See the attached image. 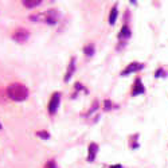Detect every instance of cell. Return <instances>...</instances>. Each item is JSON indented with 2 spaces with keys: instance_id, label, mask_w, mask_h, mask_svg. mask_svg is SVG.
Listing matches in <instances>:
<instances>
[{
  "instance_id": "1",
  "label": "cell",
  "mask_w": 168,
  "mask_h": 168,
  "mask_svg": "<svg viewBox=\"0 0 168 168\" xmlns=\"http://www.w3.org/2000/svg\"><path fill=\"white\" fill-rule=\"evenodd\" d=\"M7 96H8V98L20 102V101H24L28 97V89L23 84L15 82V84H11L7 88Z\"/></svg>"
},
{
  "instance_id": "2",
  "label": "cell",
  "mask_w": 168,
  "mask_h": 168,
  "mask_svg": "<svg viewBox=\"0 0 168 168\" xmlns=\"http://www.w3.org/2000/svg\"><path fill=\"white\" fill-rule=\"evenodd\" d=\"M59 102H61V93H54L53 96H51L50 101H48V113H50L51 116L57 113L58 110V106H59Z\"/></svg>"
},
{
  "instance_id": "3",
  "label": "cell",
  "mask_w": 168,
  "mask_h": 168,
  "mask_svg": "<svg viewBox=\"0 0 168 168\" xmlns=\"http://www.w3.org/2000/svg\"><path fill=\"white\" fill-rule=\"evenodd\" d=\"M28 38H30V31H27L26 28H16L12 34V39L16 40L18 43L27 42Z\"/></svg>"
},
{
  "instance_id": "4",
  "label": "cell",
  "mask_w": 168,
  "mask_h": 168,
  "mask_svg": "<svg viewBox=\"0 0 168 168\" xmlns=\"http://www.w3.org/2000/svg\"><path fill=\"white\" fill-rule=\"evenodd\" d=\"M58 11L57 10H54V8H51V10H48L46 14H43L42 16H43V19L46 23L48 24H55L58 22Z\"/></svg>"
},
{
  "instance_id": "5",
  "label": "cell",
  "mask_w": 168,
  "mask_h": 168,
  "mask_svg": "<svg viewBox=\"0 0 168 168\" xmlns=\"http://www.w3.org/2000/svg\"><path fill=\"white\" fill-rule=\"evenodd\" d=\"M143 69V65L139 62H133V63H130V65L126 67V69L124 70V72L121 73V76H128L129 73H133V72H139V70Z\"/></svg>"
},
{
  "instance_id": "6",
  "label": "cell",
  "mask_w": 168,
  "mask_h": 168,
  "mask_svg": "<svg viewBox=\"0 0 168 168\" xmlns=\"http://www.w3.org/2000/svg\"><path fill=\"white\" fill-rule=\"evenodd\" d=\"M97 152H98V147H97V144L96 143H92L90 145H89V155H88V160H89V162H94Z\"/></svg>"
},
{
  "instance_id": "7",
  "label": "cell",
  "mask_w": 168,
  "mask_h": 168,
  "mask_svg": "<svg viewBox=\"0 0 168 168\" xmlns=\"http://www.w3.org/2000/svg\"><path fill=\"white\" fill-rule=\"evenodd\" d=\"M74 70H76V58H72V61H70V63H69V69H67L66 76H65V82H67L70 78H72Z\"/></svg>"
},
{
  "instance_id": "8",
  "label": "cell",
  "mask_w": 168,
  "mask_h": 168,
  "mask_svg": "<svg viewBox=\"0 0 168 168\" xmlns=\"http://www.w3.org/2000/svg\"><path fill=\"white\" fill-rule=\"evenodd\" d=\"M140 93H144V86L141 85V80H140V78H137L136 82H134V88H133L132 94L133 96H137V94H140Z\"/></svg>"
},
{
  "instance_id": "9",
  "label": "cell",
  "mask_w": 168,
  "mask_h": 168,
  "mask_svg": "<svg viewBox=\"0 0 168 168\" xmlns=\"http://www.w3.org/2000/svg\"><path fill=\"white\" fill-rule=\"evenodd\" d=\"M40 4H42L40 0H24L23 2V6L27 7V8H35V7H38Z\"/></svg>"
},
{
  "instance_id": "10",
  "label": "cell",
  "mask_w": 168,
  "mask_h": 168,
  "mask_svg": "<svg viewBox=\"0 0 168 168\" xmlns=\"http://www.w3.org/2000/svg\"><path fill=\"white\" fill-rule=\"evenodd\" d=\"M129 36H130L129 27H128V26H124V27L121 28V32L118 34V38H120V39H122V38L126 39V38H129Z\"/></svg>"
},
{
  "instance_id": "11",
  "label": "cell",
  "mask_w": 168,
  "mask_h": 168,
  "mask_svg": "<svg viewBox=\"0 0 168 168\" xmlns=\"http://www.w3.org/2000/svg\"><path fill=\"white\" fill-rule=\"evenodd\" d=\"M117 15H118L117 7H113V8H112V11H110V16H109V23H110V24H114V23H116Z\"/></svg>"
},
{
  "instance_id": "12",
  "label": "cell",
  "mask_w": 168,
  "mask_h": 168,
  "mask_svg": "<svg viewBox=\"0 0 168 168\" xmlns=\"http://www.w3.org/2000/svg\"><path fill=\"white\" fill-rule=\"evenodd\" d=\"M84 53L86 54V55H93V53H94V44H88V46H85V48H84Z\"/></svg>"
},
{
  "instance_id": "13",
  "label": "cell",
  "mask_w": 168,
  "mask_h": 168,
  "mask_svg": "<svg viewBox=\"0 0 168 168\" xmlns=\"http://www.w3.org/2000/svg\"><path fill=\"white\" fill-rule=\"evenodd\" d=\"M36 136H39V137H42V139H48L50 137V133L46 132V130H39V132H36Z\"/></svg>"
},
{
  "instance_id": "14",
  "label": "cell",
  "mask_w": 168,
  "mask_h": 168,
  "mask_svg": "<svg viewBox=\"0 0 168 168\" xmlns=\"http://www.w3.org/2000/svg\"><path fill=\"white\" fill-rule=\"evenodd\" d=\"M44 168H57V164H55L54 160H50V162L46 163V166H44Z\"/></svg>"
},
{
  "instance_id": "15",
  "label": "cell",
  "mask_w": 168,
  "mask_h": 168,
  "mask_svg": "<svg viewBox=\"0 0 168 168\" xmlns=\"http://www.w3.org/2000/svg\"><path fill=\"white\" fill-rule=\"evenodd\" d=\"M110 168H122V167L120 166V164H116V166H112Z\"/></svg>"
},
{
  "instance_id": "16",
  "label": "cell",
  "mask_w": 168,
  "mask_h": 168,
  "mask_svg": "<svg viewBox=\"0 0 168 168\" xmlns=\"http://www.w3.org/2000/svg\"><path fill=\"white\" fill-rule=\"evenodd\" d=\"M0 129H2V124H0Z\"/></svg>"
}]
</instances>
